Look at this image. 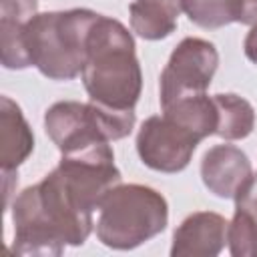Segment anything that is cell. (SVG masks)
I'll return each instance as SVG.
<instances>
[{
    "instance_id": "cell-1",
    "label": "cell",
    "mask_w": 257,
    "mask_h": 257,
    "mask_svg": "<svg viewBox=\"0 0 257 257\" xmlns=\"http://www.w3.org/2000/svg\"><path fill=\"white\" fill-rule=\"evenodd\" d=\"M16 255L58 257L66 245H82L92 227V213L84 211L50 171L40 183L26 187L12 203Z\"/></svg>"
},
{
    "instance_id": "cell-2",
    "label": "cell",
    "mask_w": 257,
    "mask_h": 257,
    "mask_svg": "<svg viewBox=\"0 0 257 257\" xmlns=\"http://www.w3.org/2000/svg\"><path fill=\"white\" fill-rule=\"evenodd\" d=\"M82 84L92 102L114 110H135L143 90V72L135 52V38L128 28L98 14L88 42Z\"/></svg>"
},
{
    "instance_id": "cell-3",
    "label": "cell",
    "mask_w": 257,
    "mask_h": 257,
    "mask_svg": "<svg viewBox=\"0 0 257 257\" xmlns=\"http://www.w3.org/2000/svg\"><path fill=\"white\" fill-rule=\"evenodd\" d=\"M98 14L88 8H70L34 14L22 28L30 66L50 80H72L86 64L88 32Z\"/></svg>"
},
{
    "instance_id": "cell-4",
    "label": "cell",
    "mask_w": 257,
    "mask_h": 257,
    "mask_svg": "<svg viewBox=\"0 0 257 257\" xmlns=\"http://www.w3.org/2000/svg\"><path fill=\"white\" fill-rule=\"evenodd\" d=\"M167 199L147 185H116L98 205L96 237L118 251L135 249L167 229Z\"/></svg>"
},
{
    "instance_id": "cell-5",
    "label": "cell",
    "mask_w": 257,
    "mask_h": 257,
    "mask_svg": "<svg viewBox=\"0 0 257 257\" xmlns=\"http://www.w3.org/2000/svg\"><path fill=\"white\" fill-rule=\"evenodd\" d=\"M135 120V110H114L92 100H60L44 112V131L60 155H68L128 137Z\"/></svg>"
},
{
    "instance_id": "cell-6",
    "label": "cell",
    "mask_w": 257,
    "mask_h": 257,
    "mask_svg": "<svg viewBox=\"0 0 257 257\" xmlns=\"http://www.w3.org/2000/svg\"><path fill=\"white\" fill-rule=\"evenodd\" d=\"M217 66L219 52L213 42L195 36L183 38L161 72V108L177 98L205 92L217 72Z\"/></svg>"
},
{
    "instance_id": "cell-7",
    "label": "cell",
    "mask_w": 257,
    "mask_h": 257,
    "mask_svg": "<svg viewBox=\"0 0 257 257\" xmlns=\"http://www.w3.org/2000/svg\"><path fill=\"white\" fill-rule=\"evenodd\" d=\"M201 141L183 124L167 114L149 116L137 135V153L153 171L179 173L183 171Z\"/></svg>"
},
{
    "instance_id": "cell-8",
    "label": "cell",
    "mask_w": 257,
    "mask_h": 257,
    "mask_svg": "<svg viewBox=\"0 0 257 257\" xmlns=\"http://www.w3.org/2000/svg\"><path fill=\"white\" fill-rule=\"evenodd\" d=\"M229 223L219 213L197 211L191 213L175 231L171 255L173 257H215L227 243Z\"/></svg>"
},
{
    "instance_id": "cell-9",
    "label": "cell",
    "mask_w": 257,
    "mask_h": 257,
    "mask_svg": "<svg viewBox=\"0 0 257 257\" xmlns=\"http://www.w3.org/2000/svg\"><path fill=\"white\" fill-rule=\"evenodd\" d=\"M251 175L249 157L235 145H215L201 159L203 185L221 199H235L237 191Z\"/></svg>"
},
{
    "instance_id": "cell-10",
    "label": "cell",
    "mask_w": 257,
    "mask_h": 257,
    "mask_svg": "<svg viewBox=\"0 0 257 257\" xmlns=\"http://www.w3.org/2000/svg\"><path fill=\"white\" fill-rule=\"evenodd\" d=\"M34 151V135L26 122L22 108L10 98H0V165L2 173H16V169Z\"/></svg>"
},
{
    "instance_id": "cell-11",
    "label": "cell",
    "mask_w": 257,
    "mask_h": 257,
    "mask_svg": "<svg viewBox=\"0 0 257 257\" xmlns=\"http://www.w3.org/2000/svg\"><path fill=\"white\" fill-rule=\"evenodd\" d=\"M163 114L189 128L199 141L215 135L217 128V108L213 96H207L205 92L177 98L175 102L163 106Z\"/></svg>"
},
{
    "instance_id": "cell-12",
    "label": "cell",
    "mask_w": 257,
    "mask_h": 257,
    "mask_svg": "<svg viewBox=\"0 0 257 257\" xmlns=\"http://www.w3.org/2000/svg\"><path fill=\"white\" fill-rule=\"evenodd\" d=\"M217 108V128L215 135L225 141H241L253 133L255 110L249 100L233 92L213 94Z\"/></svg>"
},
{
    "instance_id": "cell-13",
    "label": "cell",
    "mask_w": 257,
    "mask_h": 257,
    "mask_svg": "<svg viewBox=\"0 0 257 257\" xmlns=\"http://www.w3.org/2000/svg\"><path fill=\"white\" fill-rule=\"evenodd\" d=\"M128 18L135 34H139L145 40H161L177 30L179 14L155 2L135 0L128 6Z\"/></svg>"
},
{
    "instance_id": "cell-14",
    "label": "cell",
    "mask_w": 257,
    "mask_h": 257,
    "mask_svg": "<svg viewBox=\"0 0 257 257\" xmlns=\"http://www.w3.org/2000/svg\"><path fill=\"white\" fill-rule=\"evenodd\" d=\"M183 12L201 28L215 30L233 22H243L245 0H183Z\"/></svg>"
},
{
    "instance_id": "cell-15",
    "label": "cell",
    "mask_w": 257,
    "mask_h": 257,
    "mask_svg": "<svg viewBox=\"0 0 257 257\" xmlns=\"http://www.w3.org/2000/svg\"><path fill=\"white\" fill-rule=\"evenodd\" d=\"M227 243L235 257H257V221L243 211H235L227 227Z\"/></svg>"
},
{
    "instance_id": "cell-16",
    "label": "cell",
    "mask_w": 257,
    "mask_h": 257,
    "mask_svg": "<svg viewBox=\"0 0 257 257\" xmlns=\"http://www.w3.org/2000/svg\"><path fill=\"white\" fill-rule=\"evenodd\" d=\"M22 22L0 18V36H2V66L8 70H22L30 66L24 38Z\"/></svg>"
},
{
    "instance_id": "cell-17",
    "label": "cell",
    "mask_w": 257,
    "mask_h": 257,
    "mask_svg": "<svg viewBox=\"0 0 257 257\" xmlns=\"http://www.w3.org/2000/svg\"><path fill=\"white\" fill-rule=\"evenodd\" d=\"M36 0H0V18L26 24L36 12Z\"/></svg>"
},
{
    "instance_id": "cell-18",
    "label": "cell",
    "mask_w": 257,
    "mask_h": 257,
    "mask_svg": "<svg viewBox=\"0 0 257 257\" xmlns=\"http://www.w3.org/2000/svg\"><path fill=\"white\" fill-rule=\"evenodd\" d=\"M235 211H243L257 221V173L251 175L235 195Z\"/></svg>"
},
{
    "instance_id": "cell-19",
    "label": "cell",
    "mask_w": 257,
    "mask_h": 257,
    "mask_svg": "<svg viewBox=\"0 0 257 257\" xmlns=\"http://www.w3.org/2000/svg\"><path fill=\"white\" fill-rule=\"evenodd\" d=\"M243 50H245V56H247L253 64H257V26H251L249 34L245 36Z\"/></svg>"
},
{
    "instance_id": "cell-20",
    "label": "cell",
    "mask_w": 257,
    "mask_h": 257,
    "mask_svg": "<svg viewBox=\"0 0 257 257\" xmlns=\"http://www.w3.org/2000/svg\"><path fill=\"white\" fill-rule=\"evenodd\" d=\"M145 2H155V4H161L169 10H173L175 14H181L183 10V0H145Z\"/></svg>"
}]
</instances>
